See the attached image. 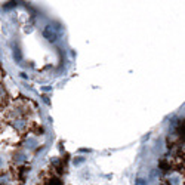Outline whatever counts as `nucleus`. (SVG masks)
<instances>
[{"label": "nucleus", "mask_w": 185, "mask_h": 185, "mask_svg": "<svg viewBox=\"0 0 185 185\" xmlns=\"http://www.w3.org/2000/svg\"><path fill=\"white\" fill-rule=\"evenodd\" d=\"M43 36H45L47 40H51V42H55V40L58 39V34H56V31L53 30L52 27H46L45 31H43Z\"/></svg>", "instance_id": "1"}, {"label": "nucleus", "mask_w": 185, "mask_h": 185, "mask_svg": "<svg viewBox=\"0 0 185 185\" xmlns=\"http://www.w3.org/2000/svg\"><path fill=\"white\" fill-rule=\"evenodd\" d=\"M0 165H2V160H0Z\"/></svg>", "instance_id": "2"}]
</instances>
